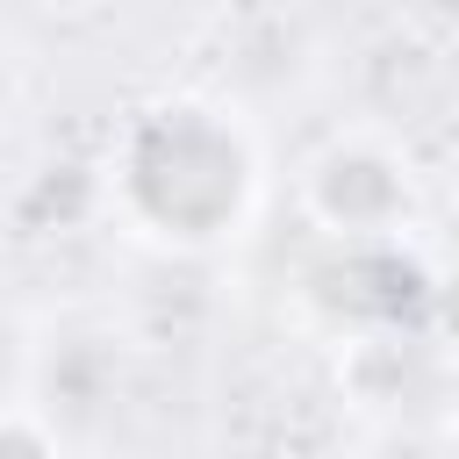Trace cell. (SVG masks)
Wrapping results in <instances>:
<instances>
[{
	"mask_svg": "<svg viewBox=\"0 0 459 459\" xmlns=\"http://www.w3.org/2000/svg\"><path fill=\"white\" fill-rule=\"evenodd\" d=\"M43 7H57V14H86V7H100V0H43Z\"/></svg>",
	"mask_w": 459,
	"mask_h": 459,
	"instance_id": "obj_8",
	"label": "cell"
},
{
	"mask_svg": "<svg viewBox=\"0 0 459 459\" xmlns=\"http://www.w3.org/2000/svg\"><path fill=\"white\" fill-rule=\"evenodd\" d=\"M294 208L316 237H337V244L409 237L423 215V179H416V158L380 122H351V129H330L301 158Z\"/></svg>",
	"mask_w": 459,
	"mask_h": 459,
	"instance_id": "obj_2",
	"label": "cell"
},
{
	"mask_svg": "<svg viewBox=\"0 0 459 459\" xmlns=\"http://www.w3.org/2000/svg\"><path fill=\"white\" fill-rule=\"evenodd\" d=\"M452 380V351L430 337V323H394L337 344V394L359 416H409L430 409Z\"/></svg>",
	"mask_w": 459,
	"mask_h": 459,
	"instance_id": "obj_5",
	"label": "cell"
},
{
	"mask_svg": "<svg viewBox=\"0 0 459 459\" xmlns=\"http://www.w3.org/2000/svg\"><path fill=\"white\" fill-rule=\"evenodd\" d=\"M100 215L151 251H222L258 222L265 158L230 93H158L122 115L100 158Z\"/></svg>",
	"mask_w": 459,
	"mask_h": 459,
	"instance_id": "obj_1",
	"label": "cell"
},
{
	"mask_svg": "<svg viewBox=\"0 0 459 459\" xmlns=\"http://www.w3.org/2000/svg\"><path fill=\"white\" fill-rule=\"evenodd\" d=\"M430 337L459 359V280H445V287L430 294Z\"/></svg>",
	"mask_w": 459,
	"mask_h": 459,
	"instance_id": "obj_6",
	"label": "cell"
},
{
	"mask_svg": "<svg viewBox=\"0 0 459 459\" xmlns=\"http://www.w3.org/2000/svg\"><path fill=\"white\" fill-rule=\"evenodd\" d=\"M445 194H452V208H459V122H452V136H445Z\"/></svg>",
	"mask_w": 459,
	"mask_h": 459,
	"instance_id": "obj_7",
	"label": "cell"
},
{
	"mask_svg": "<svg viewBox=\"0 0 459 459\" xmlns=\"http://www.w3.org/2000/svg\"><path fill=\"white\" fill-rule=\"evenodd\" d=\"M430 14H445V22H459V0H423Z\"/></svg>",
	"mask_w": 459,
	"mask_h": 459,
	"instance_id": "obj_9",
	"label": "cell"
},
{
	"mask_svg": "<svg viewBox=\"0 0 459 459\" xmlns=\"http://www.w3.org/2000/svg\"><path fill=\"white\" fill-rule=\"evenodd\" d=\"M430 294L437 287L409 265L402 237H359V244L330 237V258L308 273L301 308L330 344H344V337H366V330L430 323Z\"/></svg>",
	"mask_w": 459,
	"mask_h": 459,
	"instance_id": "obj_3",
	"label": "cell"
},
{
	"mask_svg": "<svg viewBox=\"0 0 459 459\" xmlns=\"http://www.w3.org/2000/svg\"><path fill=\"white\" fill-rule=\"evenodd\" d=\"M7 402H29L57 423V437L72 445V430L86 416H100L108 402H122V337L108 330H57L36 344L29 330H14V387Z\"/></svg>",
	"mask_w": 459,
	"mask_h": 459,
	"instance_id": "obj_4",
	"label": "cell"
}]
</instances>
